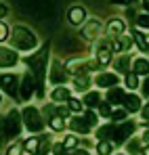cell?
<instances>
[{"label": "cell", "mask_w": 149, "mask_h": 155, "mask_svg": "<svg viewBox=\"0 0 149 155\" xmlns=\"http://www.w3.org/2000/svg\"><path fill=\"white\" fill-rule=\"evenodd\" d=\"M49 51H50V46L44 44V46H40L38 52H32V54L21 59L29 67L32 76L36 78V99H40V101L46 97V88L44 86H46V63H49V54H50Z\"/></svg>", "instance_id": "6da1fadb"}, {"label": "cell", "mask_w": 149, "mask_h": 155, "mask_svg": "<svg viewBox=\"0 0 149 155\" xmlns=\"http://www.w3.org/2000/svg\"><path fill=\"white\" fill-rule=\"evenodd\" d=\"M21 128H23V117H21L19 109L13 107L6 115H0V145H4L11 138L19 136Z\"/></svg>", "instance_id": "7a4b0ae2"}, {"label": "cell", "mask_w": 149, "mask_h": 155, "mask_svg": "<svg viewBox=\"0 0 149 155\" xmlns=\"http://www.w3.org/2000/svg\"><path fill=\"white\" fill-rule=\"evenodd\" d=\"M8 44L19 52H29L38 46V36L25 25H15L11 29V36H8Z\"/></svg>", "instance_id": "3957f363"}, {"label": "cell", "mask_w": 149, "mask_h": 155, "mask_svg": "<svg viewBox=\"0 0 149 155\" xmlns=\"http://www.w3.org/2000/svg\"><path fill=\"white\" fill-rule=\"evenodd\" d=\"M21 117H23V128L32 134H40L46 126V120H44L42 111L34 105H25L21 109Z\"/></svg>", "instance_id": "277c9868"}, {"label": "cell", "mask_w": 149, "mask_h": 155, "mask_svg": "<svg viewBox=\"0 0 149 155\" xmlns=\"http://www.w3.org/2000/svg\"><path fill=\"white\" fill-rule=\"evenodd\" d=\"M137 128V124L132 122V120H124V122H111V134H109V140L113 143V145H122L126 143L130 136H132V132Z\"/></svg>", "instance_id": "5b68a950"}, {"label": "cell", "mask_w": 149, "mask_h": 155, "mask_svg": "<svg viewBox=\"0 0 149 155\" xmlns=\"http://www.w3.org/2000/svg\"><path fill=\"white\" fill-rule=\"evenodd\" d=\"M19 86H21V76H17L13 71L11 74H0V90L15 101H21L19 99Z\"/></svg>", "instance_id": "8992f818"}, {"label": "cell", "mask_w": 149, "mask_h": 155, "mask_svg": "<svg viewBox=\"0 0 149 155\" xmlns=\"http://www.w3.org/2000/svg\"><path fill=\"white\" fill-rule=\"evenodd\" d=\"M95 59L99 61L101 67L111 65L113 61V51H111V40L109 38H99L95 44Z\"/></svg>", "instance_id": "52a82bcc"}, {"label": "cell", "mask_w": 149, "mask_h": 155, "mask_svg": "<svg viewBox=\"0 0 149 155\" xmlns=\"http://www.w3.org/2000/svg\"><path fill=\"white\" fill-rule=\"evenodd\" d=\"M36 97V78L32 76V71H25L21 76V86H19V99L27 103Z\"/></svg>", "instance_id": "ba28073f"}, {"label": "cell", "mask_w": 149, "mask_h": 155, "mask_svg": "<svg viewBox=\"0 0 149 155\" xmlns=\"http://www.w3.org/2000/svg\"><path fill=\"white\" fill-rule=\"evenodd\" d=\"M101 31H103V23H101L99 19H86V23L80 29V36L86 42H95V40H99Z\"/></svg>", "instance_id": "9c48e42d"}, {"label": "cell", "mask_w": 149, "mask_h": 155, "mask_svg": "<svg viewBox=\"0 0 149 155\" xmlns=\"http://www.w3.org/2000/svg\"><path fill=\"white\" fill-rule=\"evenodd\" d=\"M67 69H65V65L61 63V61H50V69H49V82L52 86H61V84H65L67 82Z\"/></svg>", "instance_id": "30bf717a"}, {"label": "cell", "mask_w": 149, "mask_h": 155, "mask_svg": "<svg viewBox=\"0 0 149 155\" xmlns=\"http://www.w3.org/2000/svg\"><path fill=\"white\" fill-rule=\"evenodd\" d=\"M21 61L19 51H15L13 46H2L0 44V69H11Z\"/></svg>", "instance_id": "8fae6325"}, {"label": "cell", "mask_w": 149, "mask_h": 155, "mask_svg": "<svg viewBox=\"0 0 149 155\" xmlns=\"http://www.w3.org/2000/svg\"><path fill=\"white\" fill-rule=\"evenodd\" d=\"M93 84L97 88H103V90L120 86V74H116V71H99L95 76V80H93Z\"/></svg>", "instance_id": "7c38bea8"}, {"label": "cell", "mask_w": 149, "mask_h": 155, "mask_svg": "<svg viewBox=\"0 0 149 155\" xmlns=\"http://www.w3.org/2000/svg\"><path fill=\"white\" fill-rule=\"evenodd\" d=\"M111 63H113L116 74H120V76H126L132 71V54L130 52H120L118 57H113Z\"/></svg>", "instance_id": "4fadbf2b"}, {"label": "cell", "mask_w": 149, "mask_h": 155, "mask_svg": "<svg viewBox=\"0 0 149 155\" xmlns=\"http://www.w3.org/2000/svg\"><path fill=\"white\" fill-rule=\"evenodd\" d=\"M69 130L74 132V134H88L90 130H93V126L88 124V120L84 117V115H80V113H76L74 117L69 120Z\"/></svg>", "instance_id": "5bb4252c"}, {"label": "cell", "mask_w": 149, "mask_h": 155, "mask_svg": "<svg viewBox=\"0 0 149 155\" xmlns=\"http://www.w3.org/2000/svg\"><path fill=\"white\" fill-rule=\"evenodd\" d=\"M124 31H126V23H124V19H120V17H111V19H109V23L105 25V34H107V38H109V40H113V38L122 36Z\"/></svg>", "instance_id": "9a60e30c"}, {"label": "cell", "mask_w": 149, "mask_h": 155, "mask_svg": "<svg viewBox=\"0 0 149 155\" xmlns=\"http://www.w3.org/2000/svg\"><path fill=\"white\" fill-rule=\"evenodd\" d=\"M86 19H88V15H86V8L84 6H80V4H76V6H72L69 11H67V21L72 23V25L80 27L86 23Z\"/></svg>", "instance_id": "2e32d148"}, {"label": "cell", "mask_w": 149, "mask_h": 155, "mask_svg": "<svg viewBox=\"0 0 149 155\" xmlns=\"http://www.w3.org/2000/svg\"><path fill=\"white\" fill-rule=\"evenodd\" d=\"M122 107H126V111H128V113H139V111H141V107H143V101H141V97H139L137 92H126Z\"/></svg>", "instance_id": "e0dca14e"}, {"label": "cell", "mask_w": 149, "mask_h": 155, "mask_svg": "<svg viewBox=\"0 0 149 155\" xmlns=\"http://www.w3.org/2000/svg\"><path fill=\"white\" fill-rule=\"evenodd\" d=\"M134 44V40H132V36H118V38H113L111 40V51L113 52H126V51H130V46Z\"/></svg>", "instance_id": "ac0fdd59"}, {"label": "cell", "mask_w": 149, "mask_h": 155, "mask_svg": "<svg viewBox=\"0 0 149 155\" xmlns=\"http://www.w3.org/2000/svg\"><path fill=\"white\" fill-rule=\"evenodd\" d=\"M124 88H120V86H113V88H107V92H105V99H107V103H111L113 107H120V105L124 103Z\"/></svg>", "instance_id": "d6986e66"}, {"label": "cell", "mask_w": 149, "mask_h": 155, "mask_svg": "<svg viewBox=\"0 0 149 155\" xmlns=\"http://www.w3.org/2000/svg\"><path fill=\"white\" fill-rule=\"evenodd\" d=\"M69 99H72V90H69L65 84L55 86V90L50 92V101H52V103H67Z\"/></svg>", "instance_id": "ffe728a7"}, {"label": "cell", "mask_w": 149, "mask_h": 155, "mask_svg": "<svg viewBox=\"0 0 149 155\" xmlns=\"http://www.w3.org/2000/svg\"><path fill=\"white\" fill-rule=\"evenodd\" d=\"M72 84H74L76 92H88V88L93 86V80L88 78V74H80V76L72 78Z\"/></svg>", "instance_id": "44dd1931"}, {"label": "cell", "mask_w": 149, "mask_h": 155, "mask_svg": "<svg viewBox=\"0 0 149 155\" xmlns=\"http://www.w3.org/2000/svg\"><path fill=\"white\" fill-rule=\"evenodd\" d=\"M65 69H67V74H72V78L80 76V74H88L86 71V61H82V59H69L65 63Z\"/></svg>", "instance_id": "7402d4cb"}, {"label": "cell", "mask_w": 149, "mask_h": 155, "mask_svg": "<svg viewBox=\"0 0 149 155\" xmlns=\"http://www.w3.org/2000/svg\"><path fill=\"white\" fill-rule=\"evenodd\" d=\"M132 71L137 76H149V59L147 57H134L132 59Z\"/></svg>", "instance_id": "603a6c76"}, {"label": "cell", "mask_w": 149, "mask_h": 155, "mask_svg": "<svg viewBox=\"0 0 149 155\" xmlns=\"http://www.w3.org/2000/svg\"><path fill=\"white\" fill-rule=\"evenodd\" d=\"M130 36H132V40H134V44L139 46V51L147 52V36L143 34V29H139V27H134V29L130 31Z\"/></svg>", "instance_id": "cb8c5ba5"}, {"label": "cell", "mask_w": 149, "mask_h": 155, "mask_svg": "<svg viewBox=\"0 0 149 155\" xmlns=\"http://www.w3.org/2000/svg\"><path fill=\"white\" fill-rule=\"evenodd\" d=\"M82 101H84V105H86L88 109H97L99 103H101V94L97 92V90H88V92H84Z\"/></svg>", "instance_id": "d4e9b609"}, {"label": "cell", "mask_w": 149, "mask_h": 155, "mask_svg": "<svg viewBox=\"0 0 149 155\" xmlns=\"http://www.w3.org/2000/svg\"><path fill=\"white\" fill-rule=\"evenodd\" d=\"M143 145H145V143H143L141 136H130V140L126 143V151L139 155V153H143Z\"/></svg>", "instance_id": "484cf974"}, {"label": "cell", "mask_w": 149, "mask_h": 155, "mask_svg": "<svg viewBox=\"0 0 149 155\" xmlns=\"http://www.w3.org/2000/svg\"><path fill=\"white\" fill-rule=\"evenodd\" d=\"M49 149H52L50 136L49 134H40V136H38V151H36V155H46Z\"/></svg>", "instance_id": "4316f807"}, {"label": "cell", "mask_w": 149, "mask_h": 155, "mask_svg": "<svg viewBox=\"0 0 149 155\" xmlns=\"http://www.w3.org/2000/svg\"><path fill=\"white\" fill-rule=\"evenodd\" d=\"M141 76H137L134 71H130V74H126L124 76V86L130 90V92H134L137 88H141V80H139Z\"/></svg>", "instance_id": "83f0119b"}, {"label": "cell", "mask_w": 149, "mask_h": 155, "mask_svg": "<svg viewBox=\"0 0 149 155\" xmlns=\"http://www.w3.org/2000/svg\"><path fill=\"white\" fill-rule=\"evenodd\" d=\"M113 143L109 140V138H101L99 143H97V153L99 155H111L113 153Z\"/></svg>", "instance_id": "f1b7e54d"}, {"label": "cell", "mask_w": 149, "mask_h": 155, "mask_svg": "<svg viewBox=\"0 0 149 155\" xmlns=\"http://www.w3.org/2000/svg\"><path fill=\"white\" fill-rule=\"evenodd\" d=\"M49 128L52 132H63V130L67 128V124H65V117H61V115H55V117H50L49 120Z\"/></svg>", "instance_id": "f546056e"}, {"label": "cell", "mask_w": 149, "mask_h": 155, "mask_svg": "<svg viewBox=\"0 0 149 155\" xmlns=\"http://www.w3.org/2000/svg\"><path fill=\"white\" fill-rule=\"evenodd\" d=\"M126 117H128V111H126V107L120 105V107H113V111H111V117H109V120L118 124V122H124Z\"/></svg>", "instance_id": "4dcf8cb0"}, {"label": "cell", "mask_w": 149, "mask_h": 155, "mask_svg": "<svg viewBox=\"0 0 149 155\" xmlns=\"http://www.w3.org/2000/svg\"><path fill=\"white\" fill-rule=\"evenodd\" d=\"M67 107H69V111H72V113H82L86 105H84L82 99H74V97H72V99L67 101Z\"/></svg>", "instance_id": "1f68e13d"}, {"label": "cell", "mask_w": 149, "mask_h": 155, "mask_svg": "<svg viewBox=\"0 0 149 155\" xmlns=\"http://www.w3.org/2000/svg\"><path fill=\"white\" fill-rule=\"evenodd\" d=\"M111 111H113V105H111V103H107V101H105V103L101 101L99 107H97V113H99L101 117H107V120L111 117Z\"/></svg>", "instance_id": "d6a6232c"}, {"label": "cell", "mask_w": 149, "mask_h": 155, "mask_svg": "<svg viewBox=\"0 0 149 155\" xmlns=\"http://www.w3.org/2000/svg\"><path fill=\"white\" fill-rule=\"evenodd\" d=\"M23 149L27 151V153L36 155V151H38V136H29V138L23 143Z\"/></svg>", "instance_id": "836d02e7"}, {"label": "cell", "mask_w": 149, "mask_h": 155, "mask_svg": "<svg viewBox=\"0 0 149 155\" xmlns=\"http://www.w3.org/2000/svg\"><path fill=\"white\" fill-rule=\"evenodd\" d=\"M40 111H42V115H44V120H46V124H49L50 117H55V115H57V105H55V103H49V105H44Z\"/></svg>", "instance_id": "e575fe53"}, {"label": "cell", "mask_w": 149, "mask_h": 155, "mask_svg": "<svg viewBox=\"0 0 149 155\" xmlns=\"http://www.w3.org/2000/svg\"><path fill=\"white\" fill-rule=\"evenodd\" d=\"M84 117L88 120V124H90L93 128H97V126H99V113H97L95 109H88V111H84Z\"/></svg>", "instance_id": "d590c367"}, {"label": "cell", "mask_w": 149, "mask_h": 155, "mask_svg": "<svg viewBox=\"0 0 149 155\" xmlns=\"http://www.w3.org/2000/svg\"><path fill=\"white\" fill-rule=\"evenodd\" d=\"M63 145H65V147H67V149H69V151H72V149H76V147H78V145H80V138H78V136H76L74 132H72V134H67V136H65V138H63Z\"/></svg>", "instance_id": "8d00e7d4"}, {"label": "cell", "mask_w": 149, "mask_h": 155, "mask_svg": "<svg viewBox=\"0 0 149 155\" xmlns=\"http://www.w3.org/2000/svg\"><path fill=\"white\" fill-rule=\"evenodd\" d=\"M23 151H25V149H23V143H21V140H15V143L6 149V155H21Z\"/></svg>", "instance_id": "74e56055"}, {"label": "cell", "mask_w": 149, "mask_h": 155, "mask_svg": "<svg viewBox=\"0 0 149 155\" xmlns=\"http://www.w3.org/2000/svg\"><path fill=\"white\" fill-rule=\"evenodd\" d=\"M8 36H11V27H8V23H4L0 19V44L2 42H8Z\"/></svg>", "instance_id": "f35d334b"}, {"label": "cell", "mask_w": 149, "mask_h": 155, "mask_svg": "<svg viewBox=\"0 0 149 155\" xmlns=\"http://www.w3.org/2000/svg\"><path fill=\"white\" fill-rule=\"evenodd\" d=\"M134 25L139 27V29H149V13H143V15H139Z\"/></svg>", "instance_id": "ab89813d"}, {"label": "cell", "mask_w": 149, "mask_h": 155, "mask_svg": "<svg viewBox=\"0 0 149 155\" xmlns=\"http://www.w3.org/2000/svg\"><path fill=\"white\" fill-rule=\"evenodd\" d=\"M50 151H52V155H69V149H67L63 143H55Z\"/></svg>", "instance_id": "60d3db41"}, {"label": "cell", "mask_w": 149, "mask_h": 155, "mask_svg": "<svg viewBox=\"0 0 149 155\" xmlns=\"http://www.w3.org/2000/svg\"><path fill=\"white\" fill-rule=\"evenodd\" d=\"M141 92L145 99H149V76H145V80L141 82Z\"/></svg>", "instance_id": "b9f144b4"}, {"label": "cell", "mask_w": 149, "mask_h": 155, "mask_svg": "<svg viewBox=\"0 0 149 155\" xmlns=\"http://www.w3.org/2000/svg\"><path fill=\"white\" fill-rule=\"evenodd\" d=\"M141 117L145 120V122H149V99H147V103H143V107H141Z\"/></svg>", "instance_id": "7bdbcfd3"}, {"label": "cell", "mask_w": 149, "mask_h": 155, "mask_svg": "<svg viewBox=\"0 0 149 155\" xmlns=\"http://www.w3.org/2000/svg\"><path fill=\"white\" fill-rule=\"evenodd\" d=\"M137 17H139V15L134 13V8H132V6H128V8H126V19H130L132 23H137Z\"/></svg>", "instance_id": "ee69618b"}, {"label": "cell", "mask_w": 149, "mask_h": 155, "mask_svg": "<svg viewBox=\"0 0 149 155\" xmlns=\"http://www.w3.org/2000/svg\"><path fill=\"white\" fill-rule=\"evenodd\" d=\"M69 155H90V153H88L86 149H78V147H76V149H72V151H69Z\"/></svg>", "instance_id": "f6af8a7d"}, {"label": "cell", "mask_w": 149, "mask_h": 155, "mask_svg": "<svg viewBox=\"0 0 149 155\" xmlns=\"http://www.w3.org/2000/svg\"><path fill=\"white\" fill-rule=\"evenodd\" d=\"M6 15H8V6H6V4H2V2H0V19H4V17H6Z\"/></svg>", "instance_id": "bcb514c9"}, {"label": "cell", "mask_w": 149, "mask_h": 155, "mask_svg": "<svg viewBox=\"0 0 149 155\" xmlns=\"http://www.w3.org/2000/svg\"><path fill=\"white\" fill-rule=\"evenodd\" d=\"M141 138H143V143H145V145H149V126L145 130H143V134H141Z\"/></svg>", "instance_id": "7dc6e473"}, {"label": "cell", "mask_w": 149, "mask_h": 155, "mask_svg": "<svg viewBox=\"0 0 149 155\" xmlns=\"http://www.w3.org/2000/svg\"><path fill=\"white\" fill-rule=\"evenodd\" d=\"M141 4H143V8H145V13H149V0H143Z\"/></svg>", "instance_id": "c3c4849f"}, {"label": "cell", "mask_w": 149, "mask_h": 155, "mask_svg": "<svg viewBox=\"0 0 149 155\" xmlns=\"http://www.w3.org/2000/svg\"><path fill=\"white\" fill-rule=\"evenodd\" d=\"M137 2H139V0H126V4H128V6H134Z\"/></svg>", "instance_id": "681fc988"}, {"label": "cell", "mask_w": 149, "mask_h": 155, "mask_svg": "<svg viewBox=\"0 0 149 155\" xmlns=\"http://www.w3.org/2000/svg\"><path fill=\"white\" fill-rule=\"evenodd\" d=\"M113 4H126V0H111Z\"/></svg>", "instance_id": "f907efd6"}, {"label": "cell", "mask_w": 149, "mask_h": 155, "mask_svg": "<svg viewBox=\"0 0 149 155\" xmlns=\"http://www.w3.org/2000/svg\"><path fill=\"white\" fill-rule=\"evenodd\" d=\"M143 155H149V145H147V149H143Z\"/></svg>", "instance_id": "816d5d0a"}, {"label": "cell", "mask_w": 149, "mask_h": 155, "mask_svg": "<svg viewBox=\"0 0 149 155\" xmlns=\"http://www.w3.org/2000/svg\"><path fill=\"white\" fill-rule=\"evenodd\" d=\"M0 105H2V94H0Z\"/></svg>", "instance_id": "f5cc1de1"}, {"label": "cell", "mask_w": 149, "mask_h": 155, "mask_svg": "<svg viewBox=\"0 0 149 155\" xmlns=\"http://www.w3.org/2000/svg\"><path fill=\"white\" fill-rule=\"evenodd\" d=\"M147 52H149V42H147Z\"/></svg>", "instance_id": "db71d44e"}, {"label": "cell", "mask_w": 149, "mask_h": 155, "mask_svg": "<svg viewBox=\"0 0 149 155\" xmlns=\"http://www.w3.org/2000/svg\"><path fill=\"white\" fill-rule=\"evenodd\" d=\"M145 126H149V122H145Z\"/></svg>", "instance_id": "11a10c76"}, {"label": "cell", "mask_w": 149, "mask_h": 155, "mask_svg": "<svg viewBox=\"0 0 149 155\" xmlns=\"http://www.w3.org/2000/svg\"><path fill=\"white\" fill-rule=\"evenodd\" d=\"M120 155H124V153H120Z\"/></svg>", "instance_id": "9f6ffc18"}]
</instances>
